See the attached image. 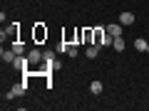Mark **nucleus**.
Returning <instances> with one entry per match:
<instances>
[{
  "mask_svg": "<svg viewBox=\"0 0 149 111\" xmlns=\"http://www.w3.org/2000/svg\"><path fill=\"white\" fill-rule=\"evenodd\" d=\"M27 91V82H20V84H13V89L5 94V99H15V96H22Z\"/></svg>",
  "mask_w": 149,
  "mask_h": 111,
  "instance_id": "nucleus-1",
  "label": "nucleus"
},
{
  "mask_svg": "<svg viewBox=\"0 0 149 111\" xmlns=\"http://www.w3.org/2000/svg\"><path fill=\"white\" fill-rule=\"evenodd\" d=\"M100 49H102V47H97V45H90V47L85 49V54H87V57H90V59H95L97 54H100Z\"/></svg>",
  "mask_w": 149,
  "mask_h": 111,
  "instance_id": "nucleus-7",
  "label": "nucleus"
},
{
  "mask_svg": "<svg viewBox=\"0 0 149 111\" xmlns=\"http://www.w3.org/2000/svg\"><path fill=\"white\" fill-rule=\"evenodd\" d=\"M27 59H30V64H37L40 59H42V52H40V49H32V52L27 54Z\"/></svg>",
  "mask_w": 149,
  "mask_h": 111,
  "instance_id": "nucleus-5",
  "label": "nucleus"
},
{
  "mask_svg": "<svg viewBox=\"0 0 149 111\" xmlns=\"http://www.w3.org/2000/svg\"><path fill=\"white\" fill-rule=\"evenodd\" d=\"M0 57H3V62H8V64H13V62H15V57H17V54H15V49H5V47H3V52H0Z\"/></svg>",
  "mask_w": 149,
  "mask_h": 111,
  "instance_id": "nucleus-2",
  "label": "nucleus"
},
{
  "mask_svg": "<svg viewBox=\"0 0 149 111\" xmlns=\"http://www.w3.org/2000/svg\"><path fill=\"white\" fill-rule=\"evenodd\" d=\"M104 30H107V32H109V35H112V37H119V35H122V25H107V27H104Z\"/></svg>",
  "mask_w": 149,
  "mask_h": 111,
  "instance_id": "nucleus-6",
  "label": "nucleus"
},
{
  "mask_svg": "<svg viewBox=\"0 0 149 111\" xmlns=\"http://www.w3.org/2000/svg\"><path fill=\"white\" fill-rule=\"evenodd\" d=\"M112 42H114V37H112V35H109V32H107V30H104V37H102V47H109V45H112Z\"/></svg>",
  "mask_w": 149,
  "mask_h": 111,
  "instance_id": "nucleus-11",
  "label": "nucleus"
},
{
  "mask_svg": "<svg viewBox=\"0 0 149 111\" xmlns=\"http://www.w3.org/2000/svg\"><path fill=\"white\" fill-rule=\"evenodd\" d=\"M147 52H149V45H147Z\"/></svg>",
  "mask_w": 149,
  "mask_h": 111,
  "instance_id": "nucleus-16",
  "label": "nucleus"
},
{
  "mask_svg": "<svg viewBox=\"0 0 149 111\" xmlns=\"http://www.w3.org/2000/svg\"><path fill=\"white\" fill-rule=\"evenodd\" d=\"M90 91H92V94H102V82L95 79V82L90 84Z\"/></svg>",
  "mask_w": 149,
  "mask_h": 111,
  "instance_id": "nucleus-10",
  "label": "nucleus"
},
{
  "mask_svg": "<svg viewBox=\"0 0 149 111\" xmlns=\"http://www.w3.org/2000/svg\"><path fill=\"white\" fill-rule=\"evenodd\" d=\"M42 59H45V64H47V62H55V52H52V49H45Z\"/></svg>",
  "mask_w": 149,
  "mask_h": 111,
  "instance_id": "nucleus-14",
  "label": "nucleus"
},
{
  "mask_svg": "<svg viewBox=\"0 0 149 111\" xmlns=\"http://www.w3.org/2000/svg\"><path fill=\"white\" fill-rule=\"evenodd\" d=\"M147 45H149V42H144L142 37H139V40H134V47H137L139 52H147Z\"/></svg>",
  "mask_w": 149,
  "mask_h": 111,
  "instance_id": "nucleus-12",
  "label": "nucleus"
},
{
  "mask_svg": "<svg viewBox=\"0 0 149 111\" xmlns=\"http://www.w3.org/2000/svg\"><path fill=\"white\" fill-rule=\"evenodd\" d=\"M112 47L117 49V52H124V37L119 35V37H114V42H112Z\"/></svg>",
  "mask_w": 149,
  "mask_h": 111,
  "instance_id": "nucleus-8",
  "label": "nucleus"
},
{
  "mask_svg": "<svg viewBox=\"0 0 149 111\" xmlns=\"http://www.w3.org/2000/svg\"><path fill=\"white\" fill-rule=\"evenodd\" d=\"M13 49H15V54H22V42H13Z\"/></svg>",
  "mask_w": 149,
  "mask_h": 111,
  "instance_id": "nucleus-15",
  "label": "nucleus"
},
{
  "mask_svg": "<svg viewBox=\"0 0 149 111\" xmlns=\"http://www.w3.org/2000/svg\"><path fill=\"white\" fill-rule=\"evenodd\" d=\"M134 20H137V17H134V12H122V15H119V25H134Z\"/></svg>",
  "mask_w": 149,
  "mask_h": 111,
  "instance_id": "nucleus-3",
  "label": "nucleus"
},
{
  "mask_svg": "<svg viewBox=\"0 0 149 111\" xmlns=\"http://www.w3.org/2000/svg\"><path fill=\"white\" fill-rule=\"evenodd\" d=\"M70 47H72V45H70L67 40H62V42L57 45V52H62V54H65V52H70Z\"/></svg>",
  "mask_w": 149,
  "mask_h": 111,
  "instance_id": "nucleus-13",
  "label": "nucleus"
},
{
  "mask_svg": "<svg viewBox=\"0 0 149 111\" xmlns=\"http://www.w3.org/2000/svg\"><path fill=\"white\" fill-rule=\"evenodd\" d=\"M45 37H47V30H45L42 25H37L35 27V40H45Z\"/></svg>",
  "mask_w": 149,
  "mask_h": 111,
  "instance_id": "nucleus-9",
  "label": "nucleus"
},
{
  "mask_svg": "<svg viewBox=\"0 0 149 111\" xmlns=\"http://www.w3.org/2000/svg\"><path fill=\"white\" fill-rule=\"evenodd\" d=\"M27 64H30V59H25L22 54H17V57H15V62H13V67H15V69H25Z\"/></svg>",
  "mask_w": 149,
  "mask_h": 111,
  "instance_id": "nucleus-4",
  "label": "nucleus"
}]
</instances>
